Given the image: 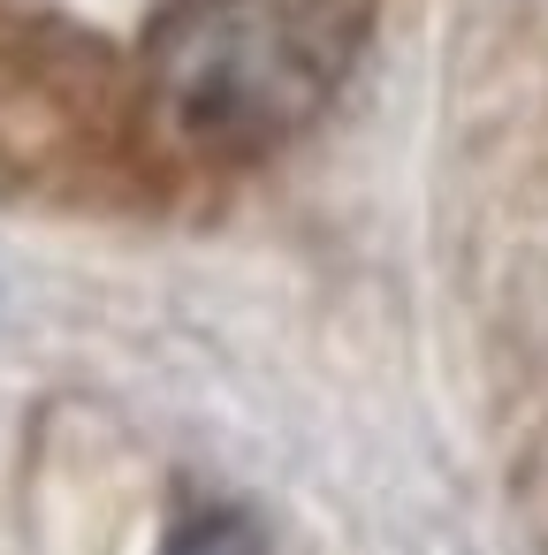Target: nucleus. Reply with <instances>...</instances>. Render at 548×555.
<instances>
[{
  "label": "nucleus",
  "mask_w": 548,
  "mask_h": 555,
  "mask_svg": "<svg viewBox=\"0 0 548 555\" xmlns=\"http://www.w3.org/2000/svg\"><path fill=\"white\" fill-rule=\"evenodd\" d=\"M168 555H267V540L244 509H206L168 540Z\"/></svg>",
  "instance_id": "2"
},
{
  "label": "nucleus",
  "mask_w": 548,
  "mask_h": 555,
  "mask_svg": "<svg viewBox=\"0 0 548 555\" xmlns=\"http://www.w3.org/2000/svg\"><path fill=\"white\" fill-rule=\"evenodd\" d=\"M366 31L373 0H168L145 31V100L183 153L259 160L328 115Z\"/></svg>",
  "instance_id": "1"
}]
</instances>
